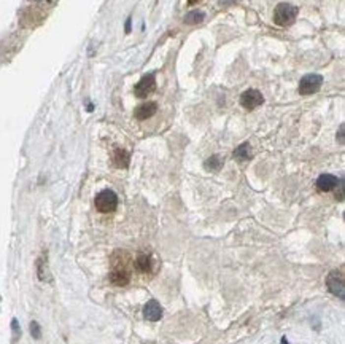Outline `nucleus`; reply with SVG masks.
<instances>
[{
	"label": "nucleus",
	"instance_id": "aec40b11",
	"mask_svg": "<svg viewBox=\"0 0 345 344\" xmlns=\"http://www.w3.org/2000/svg\"><path fill=\"white\" fill-rule=\"evenodd\" d=\"M130 31V19H127V23H126V32Z\"/></svg>",
	"mask_w": 345,
	"mask_h": 344
},
{
	"label": "nucleus",
	"instance_id": "f03ea898",
	"mask_svg": "<svg viewBox=\"0 0 345 344\" xmlns=\"http://www.w3.org/2000/svg\"><path fill=\"white\" fill-rule=\"evenodd\" d=\"M94 204H95V209L102 214H110L116 209L118 206V196L113 190H102L100 193L95 196L94 199Z\"/></svg>",
	"mask_w": 345,
	"mask_h": 344
},
{
	"label": "nucleus",
	"instance_id": "4468645a",
	"mask_svg": "<svg viewBox=\"0 0 345 344\" xmlns=\"http://www.w3.org/2000/svg\"><path fill=\"white\" fill-rule=\"evenodd\" d=\"M204 18H205V15L202 11L194 10V11H189L188 15L185 16V23L186 24H199V23L204 21Z\"/></svg>",
	"mask_w": 345,
	"mask_h": 344
},
{
	"label": "nucleus",
	"instance_id": "20e7f679",
	"mask_svg": "<svg viewBox=\"0 0 345 344\" xmlns=\"http://www.w3.org/2000/svg\"><path fill=\"white\" fill-rule=\"evenodd\" d=\"M156 89V75L155 73H148L142 77V80L135 85L134 88V94L139 99H145L153 93Z\"/></svg>",
	"mask_w": 345,
	"mask_h": 344
},
{
	"label": "nucleus",
	"instance_id": "5701e85b",
	"mask_svg": "<svg viewBox=\"0 0 345 344\" xmlns=\"http://www.w3.org/2000/svg\"><path fill=\"white\" fill-rule=\"evenodd\" d=\"M37 2H40V0H37Z\"/></svg>",
	"mask_w": 345,
	"mask_h": 344
},
{
	"label": "nucleus",
	"instance_id": "4be33fe9",
	"mask_svg": "<svg viewBox=\"0 0 345 344\" xmlns=\"http://www.w3.org/2000/svg\"><path fill=\"white\" fill-rule=\"evenodd\" d=\"M282 344H289V343L286 341V338H282Z\"/></svg>",
	"mask_w": 345,
	"mask_h": 344
},
{
	"label": "nucleus",
	"instance_id": "1a4fd4ad",
	"mask_svg": "<svg viewBox=\"0 0 345 344\" xmlns=\"http://www.w3.org/2000/svg\"><path fill=\"white\" fill-rule=\"evenodd\" d=\"M156 112H157V104H156V102H145V104H142V105H139V107L135 108L134 115H135L137 120L143 121V120L151 118V116H153Z\"/></svg>",
	"mask_w": 345,
	"mask_h": 344
},
{
	"label": "nucleus",
	"instance_id": "39448f33",
	"mask_svg": "<svg viewBox=\"0 0 345 344\" xmlns=\"http://www.w3.org/2000/svg\"><path fill=\"white\" fill-rule=\"evenodd\" d=\"M264 102L263 94L258 89H247V91L240 96V104L247 110H254Z\"/></svg>",
	"mask_w": 345,
	"mask_h": 344
},
{
	"label": "nucleus",
	"instance_id": "6e6552de",
	"mask_svg": "<svg viewBox=\"0 0 345 344\" xmlns=\"http://www.w3.org/2000/svg\"><path fill=\"white\" fill-rule=\"evenodd\" d=\"M143 315L150 322H157L162 317V306L156 300H150L143 308Z\"/></svg>",
	"mask_w": 345,
	"mask_h": 344
},
{
	"label": "nucleus",
	"instance_id": "f3484780",
	"mask_svg": "<svg viewBox=\"0 0 345 344\" xmlns=\"http://www.w3.org/2000/svg\"><path fill=\"white\" fill-rule=\"evenodd\" d=\"M11 327H13V332H15V335H16V338H18V336L21 335V330H19V327H18V320H16V319H13Z\"/></svg>",
	"mask_w": 345,
	"mask_h": 344
},
{
	"label": "nucleus",
	"instance_id": "412c9836",
	"mask_svg": "<svg viewBox=\"0 0 345 344\" xmlns=\"http://www.w3.org/2000/svg\"><path fill=\"white\" fill-rule=\"evenodd\" d=\"M197 2H199V0H188L189 5H194V3H197Z\"/></svg>",
	"mask_w": 345,
	"mask_h": 344
},
{
	"label": "nucleus",
	"instance_id": "f257e3e1",
	"mask_svg": "<svg viewBox=\"0 0 345 344\" xmlns=\"http://www.w3.org/2000/svg\"><path fill=\"white\" fill-rule=\"evenodd\" d=\"M298 6L291 3H279L274 10V21L279 26H289L294 23L296 16H298Z\"/></svg>",
	"mask_w": 345,
	"mask_h": 344
},
{
	"label": "nucleus",
	"instance_id": "f8f14e48",
	"mask_svg": "<svg viewBox=\"0 0 345 344\" xmlns=\"http://www.w3.org/2000/svg\"><path fill=\"white\" fill-rule=\"evenodd\" d=\"M234 158H236L237 161H247L251 158V147L250 143L245 142L242 143V145H239L236 150H234Z\"/></svg>",
	"mask_w": 345,
	"mask_h": 344
},
{
	"label": "nucleus",
	"instance_id": "9d476101",
	"mask_svg": "<svg viewBox=\"0 0 345 344\" xmlns=\"http://www.w3.org/2000/svg\"><path fill=\"white\" fill-rule=\"evenodd\" d=\"M339 183V178L333 174H321L316 178V188L320 191H331L336 188V185Z\"/></svg>",
	"mask_w": 345,
	"mask_h": 344
},
{
	"label": "nucleus",
	"instance_id": "7ed1b4c3",
	"mask_svg": "<svg viewBox=\"0 0 345 344\" xmlns=\"http://www.w3.org/2000/svg\"><path fill=\"white\" fill-rule=\"evenodd\" d=\"M323 85V77L316 73H310L302 77V80L299 81V94L302 96H309L316 93Z\"/></svg>",
	"mask_w": 345,
	"mask_h": 344
},
{
	"label": "nucleus",
	"instance_id": "dca6fc26",
	"mask_svg": "<svg viewBox=\"0 0 345 344\" xmlns=\"http://www.w3.org/2000/svg\"><path fill=\"white\" fill-rule=\"evenodd\" d=\"M31 333H32V336H33L35 340L40 338V327H38L37 322H32V323H31Z\"/></svg>",
	"mask_w": 345,
	"mask_h": 344
},
{
	"label": "nucleus",
	"instance_id": "6ab92c4d",
	"mask_svg": "<svg viewBox=\"0 0 345 344\" xmlns=\"http://www.w3.org/2000/svg\"><path fill=\"white\" fill-rule=\"evenodd\" d=\"M231 2H236V0H220V5H227Z\"/></svg>",
	"mask_w": 345,
	"mask_h": 344
},
{
	"label": "nucleus",
	"instance_id": "ddd939ff",
	"mask_svg": "<svg viewBox=\"0 0 345 344\" xmlns=\"http://www.w3.org/2000/svg\"><path fill=\"white\" fill-rule=\"evenodd\" d=\"M135 266L140 273H148L151 270V257L147 253H139L135 258Z\"/></svg>",
	"mask_w": 345,
	"mask_h": 344
},
{
	"label": "nucleus",
	"instance_id": "9b49d317",
	"mask_svg": "<svg viewBox=\"0 0 345 344\" xmlns=\"http://www.w3.org/2000/svg\"><path fill=\"white\" fill-rule=\"evenodd\" d=\"M129 160H130V156L126 150H123V148H116L115 150V153H113V163H115V166L116 168H127L129 166Z\"/></svg>",
	"mask_w": 345,
	"mask_h": 344
},
{
	"label": "nucleus",
	"instance_id": "a211bd4d",
	"mask_svg": "<svg viewBox=\"0 0 345 344\" xmlns=\"http://www.w3.org/2000/svg\"><path fill=\"white\" fill-rule=\"evenodd\" d=\"M339 142L344 143V125H342L341 129H339Z\"/></svg>",
	"mask_w": 345,
	"mask_h": 344
},
{
	"label": "nucleus",
	"instance_id": "2eb2a0df",
	"mask_svg": "<svg viewBox=\"0 0 345 344\" xmlns=\"http://www.w3.org/2000/svg\"><path fill=\"white\" fill-rule=\"evenodd\" d=\"M221 166H223V161L218 155H213L205 161V169H209V171H218Z\"/></svg>",
	"mask_w": 345,
	"mask_h": 344
},
{
	"label": "nucleus",
	"instance_id": "423d86ee",
	"mask_svg": "<svg viewBox=\"0 0 345 344\" xmlns=\"http://www.w3.org/2000/svg\"><path fill=\"white\" fill-rule=\"evenodd\" d=\"M326 285L329 288V292L336 295V297H339L341 300H344V293H345V284H344V277L342 274H337V273H333L328 276V280H326Z\"/></svg>",
	"mask_w": 345,
	"mask_h": 344
},
{
	"label": "nucleus",
	"instance_id": "0eeeda50",
	"mask_svg": "<svg viewBox=\"0 0 345 344\" xmlns=\"http://www.w3.org/2000/svg\"><path fill=\"white\" fill-rule=\"evenodd\" d=\"M110 280L116 287H124L130 282V273L124 266H115L113 271L110 273Z\"/></svg>",
	"mask_w": 345,
	"mask_h": 344
}]
</instances>
